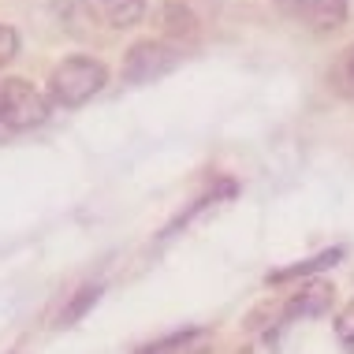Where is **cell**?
Listing matches in <instances>:
<instances>
[{"label": "cell", "instance_id": "cell-11", "mask_svg": "<svg viewBox=\"0 0 354 354\" xmlns=\"http://www.w3.org/2000/svg\"><path fill=\"white\" fill-rule=\"evenodd\" d=\"M336 339L347 354H354V299L336 313Z\"/></svg>", "mask_w": 354, "mask_h": 354}, {"label": "cell", "instance_id": "cell-5", "mask_svg": "<svg viewBox=\"0 0 354 354\" xmlns=\"http://www.w3.org/2000/svg\"><path fill=\"white\" fill-rule=\"evenodd\" d=\"M179 64V49L168 41H138L131 45L127 60H123V79L127 82H149L157 75L171 71Z\"/></svg>", "mask_w": 354, "mask_h": 354}, {"label": "cell", "instance_id": "cell-3", "mask_svg": "<svg viewBox=\"0 0 354 354\" xmlns=\"http://www.w3.org/2000/svg\"><path fill=\"white\" fill-rule=\"evenodd\" d=\"M53 112V101L45 97L37 86L26 79H4L0 82V123L12 131H26V127H41Z\"/></svg>", "mask_w": 354, "mask_h": 354}, {"label": "cell", "instance_id": "cell-13", "mask_svg": "<svg viewBox=\"0 0 354 354\" xmlns=\"http://www.w3.org/2000/svg\"><path fill=\"white\" fill-rule=\"evenodd\" d=\"M336 82L354 97V45L339 56V68H336Z\"/></svg>", "mask_w": 354, "mask_h": 354}, {"label": "cell", "instance_id": "cell-4", "mask_svg": "<svg viewBox=\"0 0 354 354\" xmlns=\"http://www.w3.org/2000/svg\"><path fill=\"white\" fill-rule=\"evenodd\" d=\"M291 23L313 34H332L347 23V0H272Z\"/></svg>", "mask_w": 354, "mask_h": 354}, {"label": "cell", "instance_id": "cell-10", "mask_svg": "<svg viewBox=\"0 0 354 354\" xmlns=\"http://www.w3.org/2000/svg\"><path fill=\"white\" fill-rule=\"evenodd\" d=\"M97 295H101V287H97V283H93V287H82V291H75L71 306L60 313V321H56V324H60V328H68V324H75V321H79L86 310H90L93 302H97Z\"/></svg>", "mask_w": 354, "mask_h": 354}, {"label": "cell", "instance_id": "cell-14", "mask_svg": "<svg viewBox=\"0 0 354 354\" xmlns=\"http://www.w3.org/2000/svg\"><path fill=\"white\" fill-rule=\"evenodd\" d=\"M15 53H19V34L8 23H0V68H4Z\"/></svg>", "mask_w": 354, "mask_h": 354}, {"label": "cell", "instance_id": "cell-7", "mask_svg": "<svg viewBox=\"0 0 354 354\" xmlns=\"http://www.w3.org/2000/svg\"><path fill=\"white\" fill-rule=\"evenodd\" d=\"M343 257V250L336 246V250H328V254H317V257H310V261H299V265H291V269H280V272H272L269 276V283H287V280H302V276H310V272H321L324 265H336Z\"/></svg>", "mask_w": 354, "mask_h": 354}, {"label": "cell", "instance_id": "cell-1", "mask_svg": "<svg viewBox=\"0 0 354 354\" xmlns=\"http://www.w3.org/2000/svg\"><path fill=\"white\" fill-rule=\"evenodd\" d=\"M71 30H127L146 15V0H56Z\"/></svg>", "mask_w": 354, "mask_h": 354}, {"label": "cell", "instance_id": "cell-8", "mask_svg": "<svg viewBox=\"0 0 354 354\" xmlns=\"http://www.w3.org/2000/svg\"><path fill=\"white\" fill-rule=\"evenodd\" d=\"M160 26H165V34H171V37H194V30H198V23H194V15L187 12V4H176V0L165 4Z\"/></svg>", "mask_w": 354, "mask_h": 354}, {"label": "cell", "instance_id": "cell-2", "mask_svg": "<svg viewBox=\"0 0 354 354\" xmlns=\"http://www.w3.org/2000/svg\"><path fill=\"white\" fill-rule=\"evenodd\" d=\"M109 82V68L93 56H68L60 60L49 75V101L64 104V109H79L101 93V86Z\"/></svg>", "mask_w": 354, "mask_h": 354}, {"label": "cell", "instance_id": "cell-12", "mask_svg": "<svg viewBox=\"0 0 354 354\" xmlns=\"http://www.w3.org/2000/svg\"><path fill=\"white\" fill-rule=\"evenodd\" d=\"M235 354H276V332H250V339Z\"/></svg>", "mask_w": 354, "mask_h": 354}, {"label": "cell", "instance_id": "cell-9", "mask_svg": "<svg viewBox=\"0 0 354 354\" xmlns=\"http://www.w3.org/2000/svg\"><path fill=\"white\" fill-rule=\"evenodd\" d=\"M205 332L202 328H183V332H171V336L157 339V343H146V347H138L135 354H183L194 339H202Z\"/></svg>", "mask_w": 354, "mask_h": 354}, {"label": "cell", "instance_id": "cell-6", "mask_svg": "<svg viewBox=\"0 0 354 354\" xmlns=\"http://www.w3.org/2000/svg\"><path fill=\"white\" fill-rule=\"evenodd\" d=\"M328 306H332V283H324V280L302 283L283 306H276V310H272V328H276V324L295 321V317H317V313L328 310Z\"/></svg>", "mask_w": 354, "mask_h": 354}]
</instances>
